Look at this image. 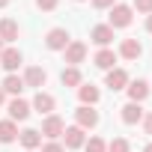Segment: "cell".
Instances as JSON below:
<instances>
[{
    "mask_svg": "<svg viewBox=\"0 0 152 152\" xmlns=\"http://www.w3.org/2000/svg\"><path fill=\"white\" fill-rule=\"evenodd\" d=\"M69 42H72V36H69V30H66V27H54V30H48V36H45L48 51H66V48H69Z\"/></svg>",
    "mask_w": 152,
    "mask_h": 152,
    "instance_id": "cell-1",
    "label": "cell"
},
{
    "mask_svg": "<svg viewBox=\"0 0 152 152\" xmlns=\"http://www.w3.org/2000/svg\"><path fill=\"white\" fill-rule=\"evenodd\" d=\"M128 24H131V6L113 3V6H110V27L116 30V27H128Z\"/></svg>",
    "mask_w": 152,
    "mask_h": 152,
    "instance_id": "cell-2",
    "label": "cell"
},
{
    "mask_svg": "<svg viewBox=\"0 0 152 152\" xmlns=\"http://www.w3.org/2000/svg\"><path fill=\"white\" fill-rule=\"evenodd\" d=\"M75 119H78V128H96L99 125V110H93L90 104H81L75 110Z\"/></svg>",
    "mask_w": 152,
    "mask_h": 152,
    "instance_id": "cell-3",
    "label": "cell"
},
{
    "mask_svg": "<svg viewBox=\"0 0 152 152\" xmlns=\"http://www.w3.org/2000/svg\"><path fill=\"white\" fill-rule=\"evenodd\" d=\"M63 131H66V122H63L60 116H54V113L42 122V134H45V137H51V140H57Z\"/></svg>",
    "mask_w": 152,
    "mask_h": 152,
    "instance_id": "cell-4",
    "label": "cell"
},
{
    "mask_svg": "<svg viewBox=\"0 0 152 152\" xmlns=\"http://www.w3.org/2000/svg\"><path fill=\"white\" fill-rule=\"evenodd\" d=\"M21 63H24V57H21V51H18V48H6L3 54H0V66H3L6 72H15Z\"/></svg>",
    "mask_w": 152,
    "mask_h": 152,
    "instance_id": "cell-5",
    "label": "cell"
},
{
    "mask_svg": "<svg viewBox=\"0 0 152 152\" xmlns=\"http://www.w3.org/2000/svg\"><path fill=\"white\" fill-rule=\"evenodd\" d=\"M90 36H93V42H96V45H102V48H107V45L113 42V27H110V24H96Z\"/></svg>",
    "mask_w": 152,
    "mask_h": 152,
    "instance_id": "cell-6",
    "label": "cell"
},
{
    "mask_svg": "<svg viewBox=\"0 0 152 152\" xmlns=\"http://www.w3.org/2000/svg\"><path fill=\"white\" fill-rule=\"evenodd\" d=\"M122 122H125V125H137V122H143V107H140L137 102L122 104Z\"/></svg>",
    "mask_w": 152,
    "mask_h": 152,
    "instance_id": "cell-7",
    "label": "cell"
},
{
    "mask_svg": "<svg viewBox=\"0 0 152 152\" xmlns=\"http://www.w3.org/2000/svg\"><path fill=\"white\" fill-rule=\"evenodd\" d=\"M84 57H87V45L84 42H69V48H66V63L69 66L84 63Z\"/></svg>",
    "mask_w": 152,
    "mask_h": 152,
    "instance_id": "cell-8",
    "label": "cell"
},
{
    "mask_svg": "<svg viewBox=\"0 0 152 152\" xmlns=\"http://www.w3.org/2000/svg\"><path fill=\"white\" fill-rule=\"evenodd\" d=\"M140 54H143L140 39H122V45H119V57H125V60H137Z\"/></svg>",
    "mask_w": 152,
    "mask_h": 152,
    "instance_id": "cell-9",
    "label": "cell"
},
{
    "mask_svg": "<svg viewBox=\"0 0 152 152\" xmlns=\"http://www.w3.org/2000/svg\"><path fill=\"white\" fill-rule=\"evenodd\" d=\"M99 96H102V93H99L96 84H81V87H78V99H81V104H90V107H93V104L99 102Z\"/></svg>",
    "mask_w": 152,
    "mask_h": 152,
    "instance_id": "cell-10",
    "label": "cell"
},
{
    "mask_svg": "<svg viewBox=\"0 0 152 152\" xmlns=\"http://www.w3.org/2000/svg\"><path fill=\"white\" fill-rule=\"evenodd\" d=\"M27 116H30V104H27L24 99H12V102H9V119H12V122H15V119L21 122V119H27Z\"/></svg>",
    "mask_w": 152,
    "mask_h": 152,
    "instance_id": "cell-11",
    "label": "cell"
},
{
    "mask_svg": "<svg viewBox=\"0 0 152 152\" xmlns=\"http://www.w3.org/2000/svg\"><path fill=\"white\" fill-rule=\"evenodd\" d=\"M45 69H39V66H30L27 72H24V87H45Z\"/></svg>",
    "mask_w": 152,
    "mask_h": 152,
    "instance_id": "cell-12",
    "label": "cell"
},
{
    "mask_svg": "<svg viewBox=\"0 0 152 152\" xmlns=\"http://www.w3.org/2000/svg\"><path fill=\"white\" fill-rule=\"evenodd\" d=\"M104 84H107L110 90H125V87H128V75H125V69H110Z\"/></svg>",
    "mask_w": 152,
    "mask_h": 152,
    "instance_id": "cell-13",
    "label": "cell"
},
{
    "mask_svg": "<svg viewBox=\"0 0 152 152\" xmlns=\"http://www.w3.org/2000/svg\"><path fill=\"white\" fill-rule=\"evenodd\" d=\"M63 137H66V149H78V146H84V128H78V125L66 128Z\"/></svg>",
    "mask_w": 152,
    "mask_h": 152,
    "instance_id": "cell-14",
    "label": "cell"
},
{
    "mask_svg": "<svg viewBox=\"0 0 152 152\" xmlns=\"http://www.w3.org/2000/svg\"><path fill=\"white\" fill-rule=\"evenodd\" d=\"M125 90H128V99H131V102H137V104L149 96V84H146V81H134V84H128Z\"/></svg>",
    "mask_w": 152,
    "mask_h": 152,
    "instance_id": "cell-15",
    "label": "cell"
},
{
    "mask_svg": "<svg viewBox=\"0 0 152 152\" xmlns=\"http://www.w3.org/2000/svg\"><path fill=\"white\" fill-rule=\"evenodd\" d=\"M33 110H39V113H51V110H54V96L39 90L36 99H33Z\"/></svg>",
    "mask_w": 152,
    "mask_h": 152,
    "instance_id": "cell-16",
    "label": "cell"
},
{
    "mask_svg": "<svg viewBox=\"0 0 152 152\" xmlns=\"http://www.w3.org/2000/svg\"><path fill=\"white\" fill-rule=\"evenodd\" d=\"M18 137H21V146H24V149H36V146H42V131H36V128H24Z\"/></svg>",
    "mask_w": 152,
    "mask_h": 152,
    "instance_id": "cell-17",
    "label": "cell"
},
{
    "mask_svg": "<svg viewBox=\"0 0 152 152\" xmlns=\"http://www.w3.org/2000/svg\"><path fill=\"white\" fill-rule=\"evenodd\" d=\"M0 39H3V42H15V39H18V24H15L12 18H3V21H0Z\"/></svg>",
    "mask_w": 152,
    "mask_h": 152,
    "instance_id": "cell-18",
    "label": "cell"
},
{
    "mask_svg": "<svg viewBox=\"0 0 152 152\" xmlns=\"http://www.w3.org/2000/svg\"><path fill=\"white\" fill-rule=\"evenodd\" d=\"M113 63H116V54H113L110 48H102V51L96 54V66H99V69L110 72V69H113Z\"/></svg>",
    "mask_w": 152,
    "mask_h": 152,
    "instance_id": "cell-19",
    "label": "cell"
},
{
    "mask_svg": "<svg viewBox=\"0 0 152 152\" xmlns=\"http://www.w3.org/2000/svg\"><path fill=\"white\" fill-rule=\"evenodd\" d=\"M60 81H63V87H81V72H78V66H69V69H63Z\"/></svg>",
    "mask_w": 152,
    "mask_h": 152,
    "instance_id": "cell-20",
    "label": "cell"
},
{
    "mask_svg": "<svg viewBox=\"0 0 152 152\" xmlns=\"http://www.w3.org/2000/svg\"><path fill=\"white\" fill-rule=\"evenodd\" d=\"M15 137H18L15 122H12V119H3V122H0V143H12Z\"/></svg>",
    "mask_w": 152,
    "mask_h": 152,
    "instance_id": "cell-21",
    "label": "cell"
},
{
    "mask_svg": "<svg viewBox=\"0 0 152 152\" xmlns=\"http://www.w3.org/2000/svg\"><path fill=\"white\" fill-rule=\"evenodd\" d=\"M24 90V78H18V75H9V78L3 81V93H9V96H18Z\"/></svg>",
    "mask_w": 152,
    "mask_h": 152,
    "instance_id": "cell-22",
    "label": "cell"
},
{
    "mask_svg": "<svg viewBox=\"0 0 152 152\" xmlns=\"http://www.w3.org/2000/svg\"><path fill=\"white\" fill-rule=\"evenodd\" d=\"M87 152H107V143L102 137H90L87 140Z\"/></svg>",
    "mask_w": 152,
    "mask_h": 152,
    "instance_id": "cell-23",
    "label": "cell"
},
{
    "mask_svg": "<svg viewBox=\"0 0 152 152\" xmlns=\"http://www.w3.org/2000/svg\"><path fill=\"white\" fill-rule=\"evenodd\" d=\"M107 152H128V140L125 137H113L107 143Z\"/></svg>",
    "mask_w": 152,
    "mask_h": 152,
    "instance_id": "cell-24",
    "label": "cell"
},
{
    "mask_svg": "<svg viewBox=\"0 0 152 152\" xmlns=\"http://www.w3.org/2000/svg\"><path fill=\"white\" fill-rule=\"evenodd\" d=\"M134 9L143 15H152V0H134Z\"/></svg>",
    "mask_w": 152,
    "mask_h": 152,
    "instance_id": "cell-25",
    "label": "cell"
},
{
    "mask_svg": "<svg viewBox=\"0 0 152 152\" xmlns=\"http://www.w3.org/2000/svg\"><path fill=\"white\" fill-rule=\"evenodd\" d=\"M42 152H66V149H63V143H54V140H51V143L42 146Z\"/></svg>",
    "mask_w": 152,
    "mask_h": 152,
    "instance_id": "cell-26",
    "label": "cell"
},
{
    "mask_svg": "<svg viewBox=\"0 0 152 152\" xmlns=\"http://www.w3.org/2000/svg\"><path fill=\"white\" fill-rule=\"evenodd\" d=\"M113 3H116V0H93V6H96V9H110Z\"/></svg>",
    "mask_w": 152,
    "mask_h": 152,
    "instance_id": "cell-27",
    "label": "cell"
},
{
    "mask_svg": "<svg viewBox=\"0 0 152 152\" xmlns=\"http://www.w3.org/2000/svg\"><path fill=\"white\" fill-rule=\"evenodd\" d=\"M36 6L48 12V9H54V6H57V0H36Z\"/></svg>",
    "mask_w": 152,
    "mask_h": 152,
    "instance_id": "cell-28",
    "label": "cell"
},
{
    "mask_svg": "<svg viewBox=\"0 0 152 152\" xmlns=\"http://www.w3.org/2000/svg\"><path fill=\"white\" fill-rule=\"evenodd\" d=\"M143 128H146V134H152V113L143 116Z\"/></svg>",
    "mask_w": 152,
    "mask_h": 152,
    "instance_id": "cell-29",
    "label": "cell"
},
{
    "mask_svg": "<svg viewBox=\"0 0 152 152\" xmlns=\"http://www.w3.org/2000/svg\"><path fill=\"white\" fill-rule=\"evenodd\" d=\"M146 30H149V33H152V15H149V18H146Z\"/></svg>",
    "mask_w": 152,
    "mask_h": 152,
    "instance_id": "cell-30",
    "label": "cell"
},
{
    "mask_svg": "<svg viewBox=\"0 0 152 152\" xmlns=\"http://www.w3.org/2000/svg\"><path fill=\"white\" fill-rule=\"evenodd\" d=\"M3 99H6V93H3V87H0V104H3Z\"/></svg>",
    "mask_w": 152,
    "mask_h": 152,
    "instance_id": "cell-31",
    "label": "cell"
},
{
    "mask_svg": "<svg viewBox=\"0 0 152 152\" xmlns=\"http://www.w3.org/2000/svg\"><path fill=\"white\" fill-rule=\"evenodd\" d=\"M143 152H152V143H146V149H143Z\"/></svg>",
    "mask_w": 152,
    "mask_h": 152,
    "instance_id": "cell-32",
    "label": "cell"
},
{
    "mask_svg": "<svg viewBox=\"0 0 152 152\" xmlns=\"http://www.w3.org/2000/svg\"><path fill=\"white\" fill-rule=\"evenodd\" d=\"M6 3H9V0H0V9H3V6H6Z\"/></svg>",
    "mask_w": 152,
    "mask_h": 152,
    "instance_id": "cell-33",
    "label": "cell"
},
{
    "mask_svg": "<svg viewBox=\"0 0 152 152\" xmlns=\"http://www.w3.org/2000/svg\"><path fill=\"white\" fill-rule=\"evenodd\" d=\"M0 54H3V39H0Z\"/></svg>",
    "mask_w": 152,
    "mask_h": 152,
    "instance_id": "cell-34",
    "label": "cell"
},
{
    "mask_svg": "<svg viewBox=\"0 0 152 152\" xmlns=\"http://www.w3.org/2000/svg\"><path fill=\"white\" fill-rule=\"evenodd\" d=\"M75 3H81V0H75Z\"/></svg>",
    "mask_w": 152,
    "mask_h": 152,
    "instance_id": "cell-35",
    "label": "cell"
},
{
    "mask_svg": "<svg viewBox=\"0 0 152 152\" xmlns=\"http://www.w3.org/2000/svg\"><path fill=\"white\" fill-rule=\"evenodd\" d=\"M27 152H33V149H27Z\"/></svg>",
    "mask_w": 152,
    "mask_h": 152,
    "instance_id": "cell-36",
    "label": "cell"
}]
</instances>
